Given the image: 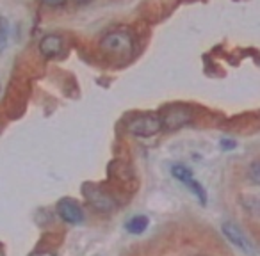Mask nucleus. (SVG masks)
I'll list each match as a JSON object with an SVG mask.
<instances>
[{
	"mask_svg": "<svg viewBox=\"0 0 260 256\" xmlns=\"http://www.w3.org/2000/svg\"><path fill=\"white\" fill-rule=\"evenodd\" d=\"M249 176H251L253 181L260 184V162H253L251 167H249Z\"/></svg>",
	"mask_w": 260,
	"mask_h": 256,
	"instance_id": "obj_11",
	"label": "nucleus"
},
{
	"mask_svg": "<svg viewBox=\"0 0 260 256\" xmlns=\"http://www.w3.org/2000/svg\"><path fill=\"white\" fill-rule=\"evenodd\" d=\"M171 174H173V176L177 178V180L184 181V184L192 178V173L185 166H182V164H175V166L171 167Z\"/></svg>",
	"mask_w": 260,
	"mask_h": 256,
	"instance_id": "obj_8",
	"label": "nucleus"
},
{
	"mask_svg": "<svg viewBox=\"0 0 260 256\" xmlns=\"http://www.w3.org/2000/svg\"><path fill=\"white\" fill-rule=\"evenodd\" d=\"M162 128V121L155 116H138L128 123V130L139 137H150L155 135Z\"/></svg>",
	"mask_w": 260,
	"mask_h": 256,
	"instance_id": "obj_2",
	"label": "nucleus"
},
{
	"mask_svg": "<svg viewBox=\"0 0 260 256\" xmlns=\"http://www.w3.org/2000/svg\"><path fill=\"white\" fill-rule=\"evenodd\" d=\"M57 213L68 224H80L84 221L82 208L75 201H72V199H61L57 203Z\"/></svg>",
	"mask_w": 260,
	"mask_h": 256,
	"instance_id": "obj_3",
	"label": "nucleus"
},
{
	"mask_svg": "<svg viewBox=\"0 0 260 256\" xmlns=\"http://www.w3.org/2000/svg\"><path fill=\"white\" fill-rule=\"evenodd\" d=\"M185 184H187V187H189V189H192V191H194L196 194H198L200 201H202L203 205H205V201H207V194H205V191H203V189H202V185H200L198 181L192 180V178H191V180H189V181H185Z\"/></svg>",
	"mask_w": 260,
	"mask_h": 256,
	"instance_id": "obj_10",
	"label": "nucleus"
},
{
	"mask_svg": "<svg viewBox=\"0 0 260 256\" xmlns=\"http://www.w3.org/2000/svg\"><path fill=\"white\" fill-rule=\"evenodd\" d=\"M8 32H9V25L8 20L0 18V52L6 48V43H8Z\"/></svg>",
	"mask_w": 260,
	"mask_h": 256,
	"instance_id": "obj_9",
	"label": "nucleus"
},
{
	"mask_svg": "<svg viewBox=\"0 0 260 256\" xmlns=\"http://www.w3.org/2000/svg\"><path fill=\"white\" fill-rule=\"evenodd\" d=\"M32 256H54L52 252H34Z\"/></svg>",
	"mask_w": 260,
	"mask_h": 256,
	"instance_id": "obj_14",
	"label": "nucleus"
},
{
	"mask_svg": "<svg viewBox=\"0 0 260 256\" xmlns=\"http://www.w3.org/2000/svg\"><path fill=\"white\" fill-rule=\"evenodd\" d=\"M223 233H224V237L228 238V240L232 242V244H235L237 247H241L242 251H246V252H251V245L246 242V238H244V235L241 233V230H239L235 224H230V223H224L223 224Z\"/></svg>",
	"mask_w": 260,
	"mask_h": 256,
	"instance_id": "obj_6",
	"label": "nucleus"
},
{
	"mask_svg": "<svg viewBox=\"0 0 260 256\" xmlns=\"http://www.w3.org/2000/svg\"><path fill=\"white\" fill-rule=\"evenodd\" d=\"M125 228H126V231L128 233H134V235H141L143 231L148 228V217H145V215H136V217H132V219L128 221V223L125 224Z\"/></svg>",
	"mask_w": 260,
	"mask_h": 256,
	"instance_id": "obj_7",
	"label": "nucleus"
},
{
	"mask_svg": "<svg viewBox=\"0 0 260 256\" xmlns=\"http://www.w3.org/2000/svg\"><path fill=\"white\" fill-rule=\"evenodd\" d=\"M75 2H79V4H86V2H89V0H75Z\"/></svg>",
	"mask_w": 260,
	"mask_h": 256,
	"instance_id": "obj_15",
	"label": "nucleus"
},
{
	"mask_svg": "<svg viewBox=\"0 0 260 256\" xmlns=\"http://www.w3.org/2000/svg\"><path fill=\"white\" fill-rule=\"evenodd\" d=\"M45 6H50V8H59L66 2V0H41Z\"/></svg>",
	"mask_w": 260,
	"mask_h": 256,
	"instance_id": "obj_12",
	"label": "nucleus"
},
{
	"mask_svg": "<svg viewBox=\"0 0 260 256\" xmlns=\"http://www.w3.org/2000/svg\"><path fill=\"white\" fill-rule=\"evenodd\" d=\"M160 121H162V125L168 126V128H178V126L191 121V114H189L187 111H184V108H173V111L166 112Z\"/></svg>",
	"mask_w": 260,
	"mask_h": 256,
	"instance_id": "obj_5",
	"label": "nucleus"
},
{
	"mask_svg": "<svg viewBox=\"0 0 260 256\" xmlns=\"http://www.w3.org/2000/svg\"><path fill=\"white\" fill-rule=\"evenodd\" d=\"M62 47H64V41H62L61 36L57 34H48L41 40L40 43V52L43 57L50 59V57H57V55L62 54Z\"/></svg>",
	"mask_w": 260,
	"mask_h": 256,
	"instance_id": "obj_4",
	"label": "nucleus"
},
{
	"mask_svg": "<svg viewBox=\"0 0 260 256\" xmlns=\"http://www.w3.org/2000/svg\"><path fill=\"white\" fill-rule=\"evenodd\" d=\"M102 50L119 57H126L132 52V38L126 30H114L109 32L102 40Z\"/></svg>",
	"mask_w": 260,
	"mask_h": 256,
	"instance_id": "obj_1",
	"label": "nucleus"
},
{
	"mask_svg": "<svg viewBox=\"0 0 260 256\" xmlns=\"http://www.w3.org/2000/svg\"><path fill=\"white\" fill-rule=\"evenodd\" d=\"M221 146H223L224 150H230V148H235V142H232V141H223V142H221Z\"/></svg>",
	"mask_w": 260,
	"mask_h": 256,
	"instance_id": "obj_13",
	"label": "nucleus"
}]
</instances>
